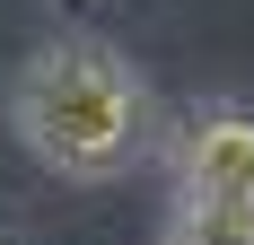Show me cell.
I'll return each instance as SVG.
<instances>
[{"label": "cell", "instance_id": "obj_2", "mask_svg": "<svg viewBox=\"0 0 254 245\" xmlns=\"http://www.w3.org/2000/svg\"><path fill=\"white\" fill-rule=\"evenodd\" d=\"M176 193L184 210L254 219V114L246 105H210L176 131Z\"/></svg>", "mask_w": 254, "mask_h": 245}, {"label": "cell", "instance_id": "obj_1", "mask_svg": "<svg viewBox=\"0 0 254 245\" xmlns=\"http://www.w3.org/2000/svg\"><path fill=\"white\" fill-rule=\"evenodd\" d=\"M18 140L44 158L53 175L70 184H105V175H131L158 149V105L149 79L131 70L123 53L88 44V35H62L18 70Z\"/></svg>", "mask_w": 254, "mask_h": 245}, {"label": "cell", "instance_id": "obj_3", "mask_svg": "<svg viewBox=\"0 0 254 245\" xmlns=\"http://www.w3.org/2000/svg\"><path fill=\"white\" fill-rule=\"evenodd\" d=\"M167 245H254V219H219V210H184Z\"/></svg>", "mask_w": 254, "mask_h": 245}]
</instances>
